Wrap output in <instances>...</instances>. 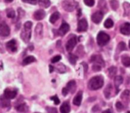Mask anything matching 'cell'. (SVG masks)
<instances>
[{"label": "cell", "mask_w": 130, "mask_h": 113, "mask_svg": "<svg viewBox=\"0 0 130 113\" xmlns=\"http://www.w3.org/2000/svg\"><path fill=\"white\" fill-rule=\"evenodd\" d=\"M114 23H113V21L111 19V18H107L105 22H104V27L106 28H110L113 26Z\"/></svg>", "instance_id": "f1b7e54d"}, {"label": "cell", "mask_w": 130, "mask_h": 113, "mask_svg": "<svg viewBox=\"0 0 130 113\" xmlns=\"http://www.w3.org/2000/svg\"><path fill=\"white\" fill-rule=\"evenodd\" d=\"M49 71H50V73H52L54 71V67L51 65L49 66Z\"/></svg>", "instance_id": "7dc6e473"}, {"label": "cell", "mask_w": 130, "mask_h": 113, "mask_svg": "<svg viewBox=\"0 0 130 113\" xmlns=\"http://www.w3.org/2000/svg\"><path fill=\"white\" fill-rule=\"evenodd\" d=\"M60 111L61 113H69L71 111V106L68 102H65L62 104L60 108Z\"/></svg>", "instance_id": "e0dca14e"}, {"label": "cell", "mask_w": 130, "mask_h": 113, "mask_svg": "<svg viewBox=\"0 0 130 113\" xmlns=\"http://www.w3.org/2000/svg\"><path fill=\"white\" fill-rule=\"evenodd\" d=\"M59 18H60V13L57 12H56L53 13L51 15V17H50V22L51 24H54L59 19Z\"/></svg>", "instance_id": "cb8c5ba5"}, {"label": "cell", "mask_w": 130, "mask_h": 113, "mask_svg": "<svg viewBox=\"0 0 130 113\" xmlns=\"http://www.w3.org/2000/svg\"><path fill=\"white\" fill-rule=\"evenodd\" d=\"M13 0H6V3H11V2H12Z\"/></svg>", "instance_id": "f907efd6"}, {"label": "cell", "mask_w": 130, "mask_h": 113, "mask_svg": "<svg viewBox=\"0 0 130 113\" xmlns=\"http://www.w3.org/2000/svg\"><path fill=\"white\" fill-rule=\"evenodd\" d=\"M103 13L100 11H98L93 14L91 19L95 24H100V22L103 20Z\"/></svg>", "instance_id": "8fae6325"}, {"label": "cell", "mask_w": 130, "mask_h": 113, "mask_svg": "<svg viewBox=\"0 0 130 113\" xmlns=\"http://www.w3.org/2000/svg\"><path fill=\"white\" fill-rule=\"evenodd\" d=\"M101 68H102V67L101 66H100V65H98V64H94L93 66V70H94V71H100V70H101Z\"/></svg>", "instance_id": "60d3db41"}, {"label": "cell", "mask_w": 130, "mask_h": 113, "mask_svg": "<svg viewBox=\"0 0 130 113\" xmlns=\"http://www.w3.org/2000/svg\"><path fill=\"white\" fill-rule=\"evenodd\" d=\"M22 2L29 3V4H32V5H35L38 2V0H22Z\"/></svg>", "instance_id": "ab89813d"}, {"label": "cell", "mask_w": 130, "mask_h": 113, "mask_svg": "<svg viewBox=\"0 0 130 113\" xmlns=\"http://www.w3.org/2000/svg\"><path fill=\"white\" fill-rule=\"evenodd\" d=\"M10 34V28L8 25L5 22H2L0 23V36L1 37H7Z\"/></svg>", "instance_id": "8992f818"}, {"label": "cell", "mask_w": 130, "mask_h": 113, "mask_svg": "<svg viewBox=\"0 0 130 113\" xmlns=\"http://www.w3.org/2000/svg\"><path fill=\"white\" fill-rule=\"evenodd\" d=\"M77 44V37L74 36L73 37H71V39L68 40V41L66 44V49L68 52L72 51V50L74 48V47Z\"/></svg>", "instance_id": "30bf717a"}, {"label": "cell", "mask_w": 130, "mask_h": 113, "mask_svg": "<svg viewBox=\"0 0 130 113\" xmlns=\"http://www.w3.org/2000/svg\"><path fill=\"white\" fill-rule=\"evenodd\" d=\"M45 12L43 9H39L34 13V18L37 21H40L45 17Z\"/></svg>", "instance_id": "9a60e30c"}, {"label": "cell", "mask_w": 130, "mask_h": 113, "mask_svg": "<svg viewBox=\"0 0 130 113\" xmlns=\"http://www.w3.org/2000/svg\"><path fill=\"white\" fill-rule=\"evenodd\" d=\"M0 104H1L3 108H9V107H11L10 99L5 97L4 95L2 96H0Z\"/></svg>", "instance_id": "5bb4252c"}, {"label": "cell", "mask_w": 130, "mask_h": 113, "mask_svg": "<svg viewBox=\"0 0 130 113\" xmlns=\"http://www.w3.org/2000/svg\"><path fill=\"white\" fill-rule=\"evenodd\" d=\"M77 59H78V58L76 56V55H74V54H70L69 55V61H70V63L71 64H73V65H74L76 63H77Z\"/></svg>", "instance_id": "4dcf8cb0"}, {"label": "cell", "mask_w": 130, "mask_h": 113, "mask_svg": "<svg viewBox=\"0 0 130 113\" xmlns=\"http://www.w3.org/2000/svg\"><path fill=\"white\" fill-rule=\"evenodd\" d=\"M15 109L19 111V112H25L28 111V105L25 103V102H22L19 105H18L17 106H15Z\"/></svg>", "instance_id": "d6986e66"}, {"label": "cell", "mask_w": 130, "mask_h": 113, "mask_svg": "<svg viewBox=\"0 0 130 113\" xmlns=\"http://www.w3.org/2000/svg\"><path fill=\"white\" fill-rule=\"evenodd\" d=\"M60 59H61V56H60V55L54 56V58L51 59V63H53V64H55V63L58 62L59 61H60Z\"/></svg>", "instance_id": "8d00e7d4"}, {"label": "cell", "mask_w": 130, "mask_h": 113, "mask_svg": "<svg viewBox=\"0 0 130 113\" xmlns=\"http://www.w3.org/2000/svg\"><path fill=\"white\" fill-rule=\"evenodd\" d=\"M82 65L84 66V74H86V73L87 72V69H88L87 64H85V63H82Z\"/></svg>", "instance_id": "bcb514c9"}, {"label": "cell", "mask_w": 130, "mask_h": 113, "mask_svg": "<svg viewBox=\"0 0 130 113\" xmlns=\"http://www.w3.org/2000/svg\"><path fill=\"white\" fill-rule=\"evenodd\" d=\"M122 63L126 67H130V56L127 55H123L122 56Z\"/></svg>", "instance_id": "603a6c76"}, {"label": "cell", "mask_w": 130, "mask_h": 113, "mask_svg": "<svg viewBox=\"0 0 130 113\" xmlns=\"http://www.w3.org/2000/svg\"><path fill=\"white\" fill-rule=\"evenodd\" d=\"M3 69V64L1 61H0V70H2Z\"/></svg>", "instance_id": "c3c4849f"}, {"label": "cell", "mask_w": 130, "mask_h": 113, "mask_svg": "<svg viewBox=\"0 0 130 113\" xmlns=\"http://www.w3.org/2000/svg\"><path fill=\"white\" fill-rule=\"evenodd\" d=\"M69 30H70L69 25L67 24V23H63L60 25V28L58 30V34H59L60 36H63L65 34H67L69 31Z\"/></svg>", "instance_id": "7c38bea8"}, {"label": "cell", "mask_w": 130, "mask_h": 113, "mask_svg": "<svg viewBox=\"0 0 130 113\" xmlns=\"http://www.w3.org/2000/svg\"><path fill=\"white\" fill-rule=\"evenodd\" d=\"M31 27H32V22H30V21L26 22L24 24V28H23V30H22V33H21V38L25 43H28L31 39Z\"/></svg>", "instance_id": "7a4b0ae2"}, {"label": "cell", "mask_w": 130, "mask_h": 113, "mask_svg": "<svg viewBox=\"0 0 130 113\" xmlns=\"http://www.w3.org/2000/svg\"><path fill=\"white\" fill-rule=\"evenodd\" d=\"M6 49L8 50V51H9L10 53H15L17 50V43L15 39H12L9 41H8L6 44Z\"/></svg>", "instance_id": "52a82bcc"}, {"label": "cell", "mask_w": 130, "mask_h": 113, "mask_svg": "<svg viewBox=\"0 0 130 113\" xmlns=\"http://www.w3.org/2000/svg\"><path fill=\"white\" fill-rule=\"evenodd\" d=\"M123 105L120 102H116V109L119 111H121L122 109H123Z\"/></svg>", "instance_id": "74e56055"}, {"label": "cell", "mask_w": 130, "mask_h": 113, "mask_svg": "<svg viewBox=\"0 0 130 113\" xmlns=\"http://www.w3.org/2000/svg\"><path fill=\"white\" fill-rule=\"evenodd\" d=\"M35 113H39V112H35Z\"/></svg>", "instance_id": "f5cc1de1"}, {"label": "cell", "mask_w": 130, "mask_h": 113, "mask_svg": "<svg viewBox=\"0 0 130 113\" xmlns=\"http://www.w3.org/2000/svg\"><path fill=\"white\" fill-rule=\"evenodd\" d=\"M122 82H123V78L121 76H116L114 79V83H115V86L116 89L119 87V86L122 83Z\"/></svg>", "instance_id": "484cf974"}, {"label": "cell", "mask_w": 130, "mask_h": 113, "mask_svg": "<svg viewBox=\"0 0 130 113\" xmlns=\"http://www.w3.org/2000/svg\"><path fill=\"white\" fill-rule=\"evenodd\" d=\"M35 34H36V37H42V34H43V25L41 23H38L36 25L35 28Z\"/></svg>", "instance_id": "ac0fdd59"}, {"label": "cell", "mask_w": 130, "mask_h": 113, "mask_svg": "<svg viewBox=\"0 0 130 113\" xmlns=\"http://www.w3.org/2000/svg\"><path fill=\"white\" fill-rule=\"evenodd\" d=\"M63 67H65V66H64V65H63V64H60V65L58 66V68H57V70H58L59 73H64V72H65V70H62V68H63Z\"/></svg>", "instance_id": "7bdbcfd3"}, {"label": "cell", "mask_w": 130, "mask_h": 113, "mask_svg": "<svg viewBox=\"0 0 130 113\" xmlns=\"http://www.w3.org/2000/svg\"><path fill=\"white\" fill-rule=\"evenodd\" d=\"M84 2L85 3L86 6H89V7H92L94 6V3H95V1L94 0H84Z\"/></svg>", "instance_id": "836d02e7"}, {"label": "cell", "mask_w": 130, "mask_h": 113, "mask_svg": "<svg viewBox=\"0 0 130 113\" xmlns=\"http://www.w3.org/2000/svg\"><path fill=\"white\" fill-rule=\"evenodd\" d=\"M117 73V68L116 67H111L108 69V75L110 78H113L116 77Z\"/></svg>", "instance_id": "d4e9b609"}, {"label": "cell", "mask_w": 130, "mask_h": 113, "mask_svg": "<svg viewBox=\"0 0 130 113\" xmlns=\"http://www.w3.org/2000/svg\"><path fill=\"white\" fill-rule=\"evenodd\" d=\"M82 98H83V92H82L81 91H80V92L76 95V96L74 98V99H73V103H74V105H77V106L80 105L81 102H82Z\"/></svg>", "instance_id": "2e32d148"}, {"label": "cell", "mask_w": 130, "mask_h": 113, "mask_svg": "<svg viewBox=\"0 0 130 113\" xmlns=\"http://www.w3.org/2000/svg\"><path fill=\"white\" fill-rule=\"evenodd\" d=\"M46 110H47V113H57V108H55L54 107H47Z\"/></svg>", "instance_id": "d590c367"}, {"label": "cell", "mask_w": 130, "mask_h": 113, "mask_svg": "<svg viewBox=\"0 0 130 113\" xmlns=\"http://www.w3.org/2000/svg\"><path fill=\"white\" fill-rule=\"evenodd\" d=\"M18 90L14 88H6L4 90V96L9 99H13L16 97Z\"/></svg>", "instance_id": "5b68a950"}, {"label": "cell", "mask_w": 130, "mask_h": 113, "mask_svg": "<svg viewBox=\"0 0 130 113\" xmlns=\"http://www.w3.org/2000/svg\"><path fill=\"white\" fill-rule=\"evenodd\" d=\"M110 6H111V8L114 10V11H116L117 9L119 8V3L116 1V0H110Z\"/></svg>", "instance_id": "1f68e13d"}, {"label": "cell", "mask_w": 130, "mask_h": 113, "mask_svg": "<svg viewBox=\"0 0 130 113\" xmlns=\"http://www.w3.org/2000/svg\"><path fill=\"white\" fill-rule=\"evenodd\" d=\"M67 88L68 89L69 92H71V93H74V91L76 90V82L74 80H71L67 84Z\"/></svg>", "instance_id": "44dd1931"}, {"label": "cell", "mask_w": 130, "mask_h": 113, "mask_svg": "<svg viewBox=\"0 0 130 113\" xmlns=\"http://www.w3.org/2000/svg\"><path fill=\"white\" fill-rule=\"evenodd\" d=\"M129 94H130L129 90H125V91L122 92V96H121L122 99H123L124 101L127 102V101H128V97H129Z\"/></svg>", "instance_id": "d6a6232c"}, {"label": "cell", "mask_w": 130, "mask_h": 113, "mask_svg": "<svg viewBox=\"0 0 130 113\" xmlns=\"http://www.w3.org/2000/svg\"><path fill=\"white\" fill-rule=\"evenodd\" d=\"M51 99L54 101V102L55 105H58L60 103V99H58V97L57 96H54L51 97Z\"/></svg>", "instance_id": "f35d334b"}, {"label": "cell", "mask_w": 130, "mask_h": 113, "mask_svg": "<svg viewBox=\"0 0 130 113\" xmlns=\"http://www.w3.org/2000/svg\"><path fill=\"white\" fill-rule=\"evenodd\" d=\"M78 6L77 2L75 0H63L62 3V7L63 9L67 12H73L75 10Z\"/></svg>", "instance_id": "3957f363"}, {"label": "cell", "mask_w": 130, "mask_h": 113, "mask_svg": "<svg viewBox=\"0 0 130 113\" xmlns=\"http://www.w3.org/2000/svg\"><path fill=\"white\" fill-rule=\"evenodd\" d=\"M35 61H36V59L35 58V56H26V58L23 60L22 65L25 66V65L30 64L31 63H34Z\"/></svg>", "instance_id": "ffe728a7"}, {"label": "cell", "mask_w": 130, "mask_h": 113, "mask_svg": "<svg viewBox=\"0 0 130 113\" xmlns=\"http://www.w3.org/2000/svg\"><path fill=\"white\" fill-rule=\"evenodd\" d=\"M68 92H69V90H68V89L67 87L63 88V89H62V94L63 96H67L68 94Z\"/></svg>", "instance_id": "ee69618b"}, {"label": "cell", "mask_w": 130, "mask_h": 113, "mask_svg": "<svg viewBox=\"0 0 130 113\" xmlns=\"http://www.w3.org/2000/svg\"><path fill=\"white\" fill-rule=\"evenodd\" d=\"M112 84H108L104 90V96L105 97L109 99L111 96V92H112Z\"/></svg>", "instance_id": "7402d4cb"}, {"label": "cell", "mask_w": 130, "mask_h": 113, "mask_svg": "<svg viewBox=\"0 0 130 113\" xmlns=\"http://www.w3.org/2000/svg\"><path fill=\"white\" fill-rule=\"evenodd\" d=\"M128 47H129V49H130V41H129V42H128Z\"/></svg>", "instance_id": "816d5d0a"}, {"label": "cell", "mask_w": 130, "mask_h": 113, "mask_svg": "<svg viewBox=\"0 0 130 113\" xmlns=\"http://www.w3.org/2000/svg\"><path fill=\"white\" fill-rule=\"evenodd\" d=\"M103 77L102 76H96L91 78L88 83V87L91 90H97L103 86Z\"/></svg>", "instance_id": "6da1fadb"}, {"label": "cell", "mask_w": 130, "mask_h": 113, "mask_svg": "<svg viewBox=\"0 0 130 113\" xmlns=\"http://www.w3.org/2000/svg\"><path fill=\"white\" fill-rule=\"evenodd\" d=\"M118 49H119V51H122V50H126L125 44L124 42H120V43H119V44H118Z\"/></svg>", "instance_id": "e575fe53"}, {"label": "cell", "mask_w": 130, "mask_h": 113, "mask_svg": "<svg viewBox=\"0 0 130 113\" xmlns=\"http://www.w3.org/2000/svg\"><path fill=\"white\" fill-rule=\"evenodd\" d=\"M38 3L39 6L42 8H48L51 5L50 0H39Z\"/></svg>", "instance_id": "83f0119b"}, {"label": "cell", "mask_w": 130, "mask_h": 113, "mask_svg": "<svg viewBox=\"0 0 130 113\" xmlns=\"http://www.w3.org/2000/svg\"><path fill=\"white\" fill-rule=\"evenodd\" d=\"M0 53H5V48H4V46L3 44L0 42Z\"/></svg>", "instance_id": "f6af8a7d"}, {"label": "cell", "mask_w": 130, "mask_h": 113, "mask_svg": "<svg viewBox=\"0 0 130 113\" xmlns=\"http://www.w3.org/2000/svg\"><path fill=\"white\" fill-rule=\"evenodd\" d=\"M123 10H124V15L125 16H128L130 15V3H124L123 5Z\"/></svg>", "instance_id": "4316f807"}, {"label": "cell", "mask_w": 130, "mask_h": 113, "mask_svg": "<svg viewBox=\"0 0 130 113\" xmlns=\"http://www.w3.org/2000/svg\"><path fill=\"white\" fill-rule=\"evenodd\" d=\"M6 15H7V17L8 18H13L15 16V12L12 9H8L6 10Z\"/></svg>", "instance_id": "f546056e"}, {"label": "cell", "mask_w": 130, "mask_h": 113, "mask_svg": "<svg viewBox=\"0 0 130 113\" xmlns=\"http://www.w3.org/2000/svg\"><path fill=\"white\" fill-rule=\"evenodd\" d=\"M90 61L92 63H94L95 64H98L101 67H104L105 66V62L103 59V58L100 55H93L91 56Z\"/></svg>", "instance_id": "9c48e42d"}, {"label": "cell", "mask_w": 130, "mask_h": 113, "mask_svg": "<svg viewBox=\"0 0 130 113\" xmlns=\"http://www.w3.org/2000/svg\"><path fill=\"white\" fill-rule=\"evenodd\" d=\"M18 13H19V18H22L25 15V12L22 9H20V8L18 9Z\"/></svg>", "instance_id": "b9f144b4"}, {"label": "cell", "mask_w": 130, "mask_h": 113, "mask_svg": "<svg viewBox=\"0 0 130 113\" xmlns=\"http://www.w3.org/2000/svg\"><path fill=\"white\" fill-rule=\"evenodd\" d=\"M88 23L85 18H82L78 22L77 24V31L78 32H84L87 30Z\"/></svg>", "instance_id": "ba28073f"}, {"label": "cell", "mask_w": 130, "mask_h": 113, "mask_svg": "<svg viewBox=\"0 0 130 113\" xmlns=\"http://www.w3.org/2000/svg\"><path fill=\"white\" fill-rule=\"evenodd\" d=\"M96 40H97L98 45L100 46V47H103V46H105L109 41L110 37H109V36L106 33H105L103 31H100L97 34Z\"/></svg>", "instance_id": "277c9868"}, {"label": "cell", "mask_w": 130, "mask_h": 113, "mask_svg": "<svg viewBox=\"0 0 130 113\" xmlns=\"http://www.w3.org/2000/svg\"><path fill=\"white\" fill-rule=\"evenodd\" d=\"M120 31L124 35H130V23H124L120 27Z\"/></svg>", "instance_id": "4fadbf2b"}, {"label": "cell", "mask_w": 130, "mask_h": 113, "mask_svg": "<svg viewBox=\"0 0 130 113\" xmlns=\"http://www.w3.org/2000/svg\"><path fill=\"white\" fill-rule=\"evenodd\" d=\"M103 113H111V111L109 109H107V110H105L104 111H103Z\"/></svg>", "instance_id": "681fc988"}]
</instances>
